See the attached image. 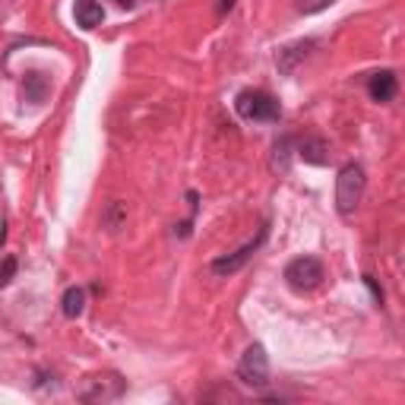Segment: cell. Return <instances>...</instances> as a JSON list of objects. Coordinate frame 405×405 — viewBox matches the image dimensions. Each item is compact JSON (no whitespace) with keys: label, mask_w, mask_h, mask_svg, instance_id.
<instances>
[{"label":"cell","mask_w":405,"mask_h":405,"mask_svg":"<svg viewBox=\"0 0 405 405\" xmlns=\"http://www.w3.org/2000/svg\"><path fill=\"white\" fill-rule=\"evenodd\" d=\"M234 111H238L244 121H254V124H275L282 117V105L263 89H244L238 92L234 99Z\"/></svg>","instance_id":"cell-1"},{"label":"cell","mask_w":405,"mask_h":405,"mask_svg":"<svg viewBox=\"0 0 405 405\" xmlns=\"http://www.w3.org/2000/svg\"><path fill=\"white\" fill-rule=\"evenodd\" d=\"M364 187H367V177H364V168L358 162H348L339 168V177H336V209L342 215H352L358 209V203L364 199Z\"/></svg>","instance_id":"cell-2"},{"label":"cell","mask_w":405,"mask_h":405,"mask_svg":"<svg viewBox=\"0 0 405 405\" xmlns=\"http://www.w3.org/2000/svg\"><path fill=\"white\" fill-rule=\"evenodd\" d=\"M238 380L254 389H263L269 383V355H266V348L260 342L244 348V355L238 361Z\"/></svg>","instance_id":"cell-3"},{"label":"cell","mask_w":405,"mask_h":405,"mask_svg":"<svg viewBox=\"0 0 405 405\" xmlns=\"http://www.w3.org/2000/svg\"><path fill=\"white\" fill-rule=\"evenodd\" d=\"M323 279H326V269H323V263L317 256H295L285 266V282L295 291H314L323 285Z\"/></svg>","instance_id":"cell-4"},{"label":"cell","mask_w":405,"mask_h":405,"mask_svg":"<svg viewBox=\"0 0 405 405\" xmlns=\"http://www.w3.org/2000/svg\"><path fill=\"white\" fill-rule=\"evenodd\" d=\"M266 238H269V222L260 225L256 238H250L247 244H241L234 254H225V256H219V260H212V266H209V269H212L215 275H222V279H225V275H234L238 269H244V263H247V260L256 254V250L263 247V241H266Z\"/></svg>","instance_id":"cell-5"},{"label":"cell","mask_w":405,"mask_h":405,"mask_svg":"<svg viewBox=\"0 0 405 405\" xmlns=\"http://www.w3.org/2000/svg\"><path fill=\"white\" fill-rule=\"evenodd\" d=\"M76 396L83 402H114V399L124 396V380L114 377V373H105V377H89V380L79 386Z\"/></svg>","instance_id":"cell-6"},{"label":"cell","mask_w":405,"mask_h":405,"mask_svg":"<svg viewBox=\"0 0 405 405\" xmlns=\"http://www.w3.org/2000/svg\"><path fill=\"white\" fill-rule=\"evenodd\" d=\"M295 156L304 158L307 165H330V143L323 136H304L295 143Z\"/></svg>","instance_id":"cell-7"},{"label":"cell","mask_w":405,"mask_h":405,"mask_svg":"<svg viewBox=\"0 0 405 405\" xmlns=\"http://www.w3.org/2000/svg\"><path fill=\"white\" fill-rule=\"evenodd\" d=\"M367 92H371L373 101H380V105H386V101L396 99L399 92V79L393 70H380V73L371 76V83H367Z\"/></svg>","instance_id":"cell-8"},{"label":"cell","mask_w":405,"mask_h":405,"mask_svg":"<svg viewBox=\"0 0 405 405\" xmlns=\"http://www.w3.org/2000/svg\"><path fill=\"white\" fill-rule=\"evenodd\" d=\"M73 16H76V25H79V29L92 32V29H99L101 19H105V7H101L99 0H76Z\"/></svg>","instance_id":"cell-9"},{"label":"cell","mask_w":405,"mask_h":405,"mask_svg":"<svg viewBox=\"0 0 405 405\" xmlns=\"http://www.w3.org/2000/svg\"><path fill=\"white\" fill-rule=\"evenodd\" d=\"M60 310H64L66 320H76V317L86 310V289L70 285V289L64 291V298H60Z\"/></svg>","instance_id":"cell-10"},{"label":"cell","mask_w":405,"mask_h":405,"mask_svg":"<svg viewBox=\"0 0 405 405\" xmlns=\"http://www.w3.org/2000/svg\"><path fill=\"white\" fill-rule=\"evenodd\" d=\"M291 156H295V140H291V136H282V140H275V146H273V171L289 174Z\"/></svg>","instance_id":"cell-11"},{"label":"cell","mask_w":405,"mask_h":405,"mask_svg":"<svg viewBox=\"0 0 405 405\" xmlns=\"http://www.w3.org/2000/svg\"><path fill=\"white\" fill-rule=\"evenodd\" d=\"M101 225H105L108 232H121L127 225V206L121 203V199H111L105 206V212H101Z\"/></svg>","instance_id":"cell-12"},{"label":"cell","mask_w":405,"mask_h":405,"mask_svg":"<svg viewBox=\"0 0 405 405\" xmlns=\"http://www.w3.org/2000/svg\"><path fill=\"white\" fill-rule=\"evenodd\" d=\"M23 95H25V101H32V105L45 101V95H48V76L29 73L25 76V83H23Z\"/></svg>","instance_id":"cell-13"},{"label":"cell","mask_w":405,"mask_h":405,"mask_svg":"<svg viewBox=\"0 0 405 405\" xmlns=\"http://www.w3.org/2000/svg\"><path fill=\"white\" fill-rule=\"evenodd\" d=\"M336 0H295V10L304 13V16H314V13H323L326 7H332Z\"/></svg>","instance_id":"cell-14"},{"label":"cell","mask_w":405,"mask_h":405,"mask_svg":"<svg viewBox=\"0 0 405 405\" xmlns=\"http://www.w3.org/2000/svg\"><path fill=\"white\" fill-rule=\"evenodd\" d=\"M16 269H19L16 256H3V260H0V289H3V285H10V282H13V275H16Z\"/></svg>","instance_id":"cell-15"},{"label":"cell","mask_w":405,"mask_h":405,"mask_svg":"<svg viewBox=\"0 0 405 405\" xmlns=\"http://www.w3.org/2000/svg\"><path fill=\"white\" fill-rule=\"evenodd\" d=\"M364 282H367V289H371L373 301H377V304H383V289L377 285V279H373V275H364Z\"/></svg>","instance_id":"cell-16"},{"label":"cell","mask_w":405,"mask_h":405,"mask_svg":"<svg viewBox=\"0 0 405 405\" xmlns=\"http://www.w3.org/2000/svg\"><path fill=\"white\" fill-rule=\"evenodd\" d=\"M234 7V0H222V3H219V13H225V10H232Z\"/></svg>","instance_id":"cell-17"},{"label":"cell","mask_w":405,"mask_h":405,"mask_svg":"<svg viewBox=\"0 0 405 405\" xmlns=\"http://www.w3.org/2000/svg\"><path fill=\"white\" fill-rule=\"evenodd\" d=\"M117 3H121V7H127V10L133 7V0H117Z\"/></svg>","instance_id":"cell-18"}]
</instances>
